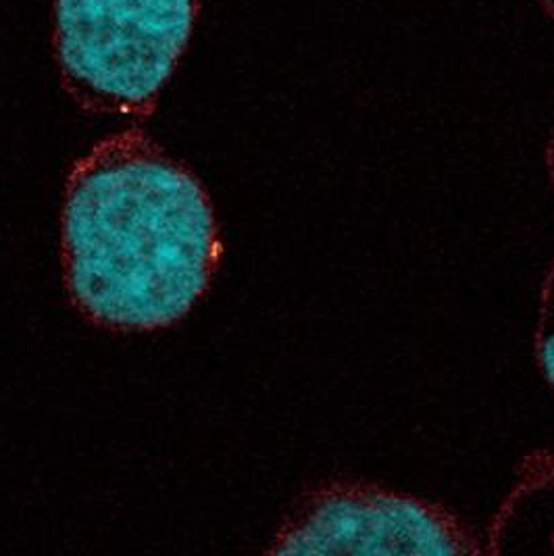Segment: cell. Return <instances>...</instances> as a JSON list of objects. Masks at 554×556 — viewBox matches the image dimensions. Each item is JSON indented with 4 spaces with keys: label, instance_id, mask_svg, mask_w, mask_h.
<instances>
[{
    "label": "cell",
    "instance_id": "obj_1",
    "mask_svg": "<svg viewBox=\"0 0 554 556\" xmlns=\"http://www.w3.org/2000/svg\"><path fill=\"white\" fill-rule=\"evenodd\" d=\"M65 283L101 328L152 331L184 319L222 258L213 204L199 177L144 129L99 140L65 181Z\"/></svg>",
    "mask_w": 554,
    "mask_h": 556
},
{
    "label": "cell",
    "instance_id": "obj_2",
    "mask_svg": "<svg viewBox=\"0 0 554 556\" xmlns=\"http://www.w3.org/2000/svg\"><path fill=\"white\" fill-rule=\"evenodd\" d=\"M204 0H52V54L63 90L92 115L151 117Z\"/></svg>",
    "mask_w": 554,
    "mask_h": 556
},
{
    "label": "cell",
    "instance_id": "obj_7",
    "mask_svg": "<svg viewBox=\"0 0 554 556\" xmlns=\"http://www.w3.org/2000/svg\"><path fill=\"white\" fill-rule=\"evenodd\" d=\"M540 4H542V9L546 11V15L551 17V22L554 24V0H540Z\"/></svg>",
    "mask_w": 554,
    "mask_h": 556
},
{
    "label": "cell",
    "instance_id": "obj_3",
    "mask_svg": "<svg viewBox=\"0 0 554 556\" xmlns=\"http://www.w3.org/2000/svg\"><path fill=\"white\" fill-rule=\"evenodd\" d=\"M274 555H481L478 533L426 498L356 480L324 481L294 503Z\"/></svg>",
    "mask_w": 554,
    "mask_h": 556
},
{
    "label": "cell",
    "instance_id": "obj_5",
    "mask_svg": "<svg viewBox=\"0 0 554 556\" xmlns=\"http://www.w3.org/2000/svg\"><path fill=\"white\" fill-rule=\"evenodd\" d=\"M533 346L538 365L554 388V261L540 286Z\"/></svg>",
    "mask_w": 554,
    "mask_h": 556
},
{
    "label": "cell",
    "instance_id": "obj_6",
    "mask_svg": "<svg viewBox=\"0 0 554 556\" xmlns=\"http://www.w3.org/2000/svg\"><path fill=\"white\" fill-rule=\"evenodd\" d=\"M544 161H546V174H549V179H551V184H553L554 190V127L553 131H551V138H549V142H546Z\"/></svg>",
    "mask_w": 554,
    "mask_h": 556
},
{
    "label": "cell",
    "instance_id": "obj_4",
    "mask_svg": "<svg viewBox=\"0 0 554 556\" xmlns=\"http://www.w3.org/2000/svg\"><path fill=\"white\" fill-rule=\"evenodd\" d=\"M486 553H554V451L529 455L488 531Z\"/></svg>",
    "mask_w": 554,
    "mask_h": 556
}]
</instances>
